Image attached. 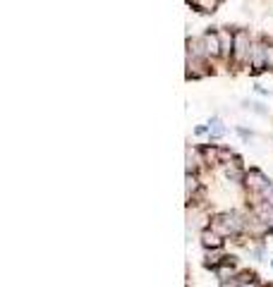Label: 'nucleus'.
Here are the masks:
<instances>
[{
  "label": "nucleus",
  "mask_w": 273,
  "mask_h": 287,
  "mask_svg": "<svg viewBox=\"0 0 273 287\" xmlns=\"http://www.w3.org/2000/svg\"><path fill=\"white\" fill-rule=\"evenodd\" d=\"M247 228V220L235 211H228V213H218L211 220V230L218 232L220 237H235Z\"/></svg>",
  "instance_id": "obj_1"
},
{
  "label": "nucleus",
  "mask_w": 273,
  "mask_h": 287,
  "mask_svg": "<svg viewBox=\"0 0 273 287\" xmlns=\"http://www.w3.org/2000/svg\"><path fill=\"white\" fill-rule=\"evenodd\" d=\"M252 48H254V41H252L249 31H244V29L235 31L233 62H235V65H249V57H252Z\"/></svg>",
  "instance_id": "obj_2"
},
{
  "label": "nucleus",
  "mask_w": 273,
  "mask_h": 287,
  "mask_svg": "<svg viewBox=\"0 0 273 287\" xmlns=\"http://www.w3.org/2000/svg\"><path fill=\"white\" fill-rule=\"evenodd\" d=\"M244 187L249 189V192H254V194H264L269 187H273L271 179L266 177L261 170H256V168H252V170H247V175H244Z\"/></svg>",
  "instance_id": "obj_3"
},
{
  "label": "nucleus",
  "mask_w": 273,
  "mask_h": 287,
  "mask_svg": "<svg viewBox=\"0 0 273 287\" xmlns=\"http://www.w3.org/2000/svg\"><path fill=\"white\" fill-rule=\"evenodd\" d=\"M249 67L252 72H261L266 70V38H259L254 41V48H252V57H249Z\"/></svg>",
  "instance_id": "obj_4"
},
{
  "label": "nucleus",
  "mask_w": 273,
  "mask_h": 287,
  "mask_svg": "<svg viewBox=\"0 0 273 287\" xmlns=\"http://www.w3.org/2000/svg\"><path fill=\"white\" fill-rule=\"evenodd\" d=\"M204 41V51L209 57H220V34L218 31H206L201 36Z\"/></svg>",
  "instance_id": "obj_5"
},
{
  "label": "nucleus",
  "mask_w": 273,
  "mask_h": 287,
  "mask_svg": "<svg viewBox=\"0 0 273 287\" xmlns=\"http://www.w3.org/2000/svg\"><path fill=\"white\" fill-rule=\"evenodd\" d=\"M220 57L230 60L233 57V48H235V34L230 29H220Z\"/></svg>",
  "instance_id": "obj_6"
},
{
  "label": "nucleus",
  "mask_w": 273,
  "mask_h": 287,
  "mask_svg": "<svg viewBox=\"0 0 273 287\" xmlns=\"http://www.w3.org/2000/svg\"><path fill=\"white\" fill-rule=\"evenodd\" d=\"M201 244H204V249L218 251L220 247H223V237L209 228V230H204V232H201Z\"/></svg>",
  "instance_id": "obj_7"
},
{
  "label": "nucleus",
  "mask_w": 273,
  "mask_h": 287,
  "mask_svg": "<svg viewBox=\"0 0 273 287\" xmlns=\"http://www.w3.org/2000/svg\"><path fill=\"white\" fill-rule=\"evenodd\" d=\"M216 275H218V278L223 280V283H225L228 278H235V266L230 263V258H225V261L220 263L218 268H216Z\"/></svg>",
  "instance_id": "obj_8"
},
{
  "label": "nucleus",
  "mask_w": 273,
  "mask_h": 287,
  "mask_svg": "<svg viewBox=\"0 0 273 287\" xmlns=\"http://www.w3.org/2000/svg\"><path fill=\"white\" fill-rule=\"evenodd\" d=\"M209 134H211V139H220V137L225 134V125L220 122L218 117H213V120L209 122Z\"/></svg>",
  "instance_id": "obj_9"
},
{
  "label": "nucleus",
  "mask_w": 273,
  "mask_h": 287,
  "mask_svg": "<svg viewBox=\"0 0 273 287\" xmlns=\"http://www.w3.org/2000/svg\"><path fill=\"white\" fill-rule=\"evenodd\" d=\"M199 189V179H197V172H187V199L194 197V192Z\"/></svg>",
  "instance_id": "obj_10"
},
{
  "label": "nucleus",
  "mask_w": 273,
  "mask_h": 287,
  "mask_svg": "<svg viewBox=\"0 0 273 287\" xmlns=\"http://www.w3.org/2000/svg\"><path fill=\"white\" fill-rule=\"evenodd\" d=\"M192 2L197 5V10H201V12H213L216 5H218V0H192Z\"/></svg>",
  "instance_id": "obj_11"
},
{
  "label": "nucleus",
  "mask_w": 273,
  "mask_h": 287,
  "mask_svg": "<svg viewBox=\"0 0 273 287\" xmlns=\"http://www.w3.org/2000/svg\"><path fill=\"white\" fill-rule=\"evenodd\" d=\"M261 201H264V203H269V206H273V187H269V189L261 194Z\"/></svg>",
  "instance_id": "obj_12"
},
{
  "label": "nucleus",
  "mask_w": 273,
  "mask_h": 287,
  "mask_svg": "<svg viewBox=\"0 0 273 287\" xmlns=\"http://www.w3.org/2000/svg\"><path fill=\"white\" fill-rule=\"evenodd\" d=\"M206 132H209V127H204V125L194 129V134H199V137H201V134H206Z\"/></svg>",
  "instance_id": "obj_13"
}]
</instances>
